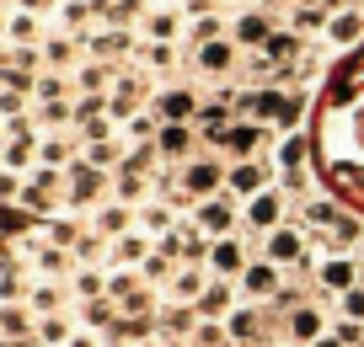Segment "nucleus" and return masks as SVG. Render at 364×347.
<instances>
[{
  "instance_id": "obj_1",
  "label": "nucleus",
  "mask_w": 364,
  "mask_h": 347,
  "mask_svg": "<svg viewBox=\"0 0 364 347\" xmlns=\"http://www.w3.org/2000/svg\"><path fill=\"white\" fill-rule=\"evenodd\" d=\"M171 192H177V198H188V203L215 198V192H225V166H220L215 155L182 160V171H177V182H171Z\"/></svg>"
},
{
  "instance_id": "obj_43",
  "label": "nucleus",
  "mask_w": 364,
  "mask_h": 347,
  "mask_svg": "<svg viewBox=\"0 0 364 347\" xmlns=\"http://www.w3.org/2000/svg\"><path fill=\"white\" fill-rule=\"evenodd\" d=\"M321 236H327V246L338 251V246H353V241H359L364 230H359V219H348V214H343V219L332 224V230H321Z\"/></svg>"
},
{
  "instance_id": "obj_20",
  "label": "nucleus",
  "mask_w": 364,
  "mask_h": 347,
  "mask_svg": "<svg viewBox=\"0 0 364 347\" xmlns=\"http://www.w3.org/2000/svg\"><path fill=\"white\" fill-rule=\"evenodd\" d=\"M359 38H364V11H353V6L332 11V22H327V43L332 48H353Z\"/></svg>"
},
{
  "instance_id": "obj_24",
  "label": "nucleus",
  "mask_w": 364,
  "mask_h": 347,
  "mask_svg": "<svg viewBox=\"0 0 364 347\" xmlns=\"http://www.w3.org/2000/svg\"><path fill=\"white\" fill-rule=\"evenodd\" d=\"M230 299H236V289H230V278H215V283H209V289H204V294H198V299H193V310L204 315V321H220V315H230V310H236V304H230Z\"/></svg>"
},
{
  "instance_id": "obj_5",
  "label": "nucleus",
  "mask_w": 364,
  "mask_h": 347,
  "mask_svg": "<svg viewBox=\"0 0 364 347\" xmlns=\"http://www.w3.org/2000/svg\"><path fill=\"white\" fill-rule=\"evenodd\" d=\"M241 224H247V230H262V236L279 230V224H284V187H262L257 198H247L241 203Z\"/></svg>"
},
{
  "instance_id": "obj_10",
  "label": "nucleus",
  "mask_w": 364,
  "mask_h": 347,
  "mask_svg": "<svg viewBox=\"0 0 364 347\" xmlns=\"http://www.w3.org/2000/svg\"><path fill=\"white\" fill-rule=\"evenodd\" d=\"M247 246H241L236 236H220L215 246H209V272H215V278H241V272H247Z\"/></svg>"
},
{
  "instance_id": "obj_28",
  "label": "nucleus",
  "mask_w": 364,
  "mask_h": 347,
  "mask_svg": "<svg viewBox=\"0 0 364 347\" xmlns=\"http://www.w3.org/2000/svg\"><path fill=\"white\" fill-rule=\"evenodd\" d=\"M6 38L22 43V48H33V43H43V22H38L33 11H11L6 16Z\"/></svg>"
},
{
  "instance_id": "obj_54",
  "label": "nucleus",
  "mask_w": 364,
  "mask_h": 347,
  "mask_svg": "<svg viewBox=\"0 0 364 347\" xmlns=\"http://www.w3.org/2000/svg\"><path fill=\"white\" fill-rule=\"evenodd\" d=\"M311 347H343V342H338V336L327 331V336H316V342H311Z\"/></svg>"
},
{
  "instance_id": "obj_16",
  "label": "nucleus",
  "mask_w": 364,
  "mask_h": 347,
  "mask_svg": "<svg viewBox=\"0 0 364 347\" xmlns=\"http://www.w3.org/2000/svg\"><path fill=\"white\" fill-rule=\"evenodd\" d=\"M316 278H321V289H332V294H348L353 283H359V257H343V251H332V257L316 268Z\"/></svg>"
},
{
  "instance_id": "obj_40",
  "label": "nucleus",
  "mask_w": 364,
  "mask_h": 347,
  "mask_svg": "<svg viewBox=\"0 0 364 347\" xmlns=\"http://www.w3.org/2000/svg\"><path fill=\"white\" fill-rule=\"evenodd\" d=\"M59 97H70V80L59 75V70H48V75L33 80V101H59Z\"/></svg>"
},
{
  "instance_id": "obj_31",
  "label": "nucleus",
  "mask_w": 364,
  "mask_h": 347,
  "mask_svg": "<svg viewBox=\"0 0 364 347\" xmlns=\"http://www.w3.org/2000/svg\"><path fill=\"white\" fill-rule=\"evenodd\" d=\"M33 123H38V128H65V123H75V101H70V97H59V101H38Z\"/></svg>"
},
{
  "instance_id": "obj_2",
  "label": "nucleus",
  "mask_w": 364,
  "mask_h": 347,
  "mask_svg": "<svg viewBox=\"0 0 364 347\" xmlns=\"http://www.w3.org/2000/svg\"><path fill=\"white\" fill-rule=\"evenodd\" d=\"M209 150H225L230 160H262V150H268V123H257V118H241V123L220 128V134L209 139Z\"/></svg>"
},
{
  "instance_id": "obj_45",
  "label": "nucleus",
  "mask_w": 364,
  "mask_h": 347,
  "mask_svg": "<svg viewBox=\"0 0 364 347\" xmlns=\"http://www.w3.org/2000/svg\"><path fill=\"white\" fill-rule=\"evenodd\" d=\"M230 336H225V326H215V321H198V331H193V342L188 347H225Z\"/></svg>"
},
{
  "instance_id": "obj_52",
  "label": "nucleus",
  "mask_w": 364,
  "mask_h": 347,
  "mask_svg": "<svg viewBox=\"0 0 364 347\" xmlns=\"http://www.w3.org/2000/svg\"><path fill=\"white\" fill-rule=\"evenodd\" d=\"M16 11H33V16H43V11H54V0H16Z\"/></svg>"
},
{
  "instance_id": "obj_19",
  "label": "nucleus",
  "mask_w": 364,
  "mask_h": 347,
  "mask_svg": "<svg viewBox=\"0 0 364 347\" xmlns=\"http://www.w3.org/2000/svg\"><path fill=\"white\" fill-rule=\"evenodd\" d=\"M204 268H209V262H177V272L166 278V294H171V299H198V294L209 289Z\"/></svg>"
},
{
  "instance_id": "obj_57",
  "label": "nucleus",
  "mask_w": 364,
  "mask_h": 347,
  "mask_svg": "<svg viewBox=\"0 0 364 347\" xmlns=\"http://www.w3.org/2000/svg\"><path fill=\"white\" fill-rule=\"evenodd\" d=\"M0 33H6V16H0Z\"/></svg>"
},
{
  "instance_id": "obj_37",
  "label": "nucleus",
  "mask_w": 364,
  "mask_h": 347,
  "mask_svg": "<svg viewBox=\"0 0 364 347\" xmlns=\"http://www.w3.org/2000/svg\"><path fill=\"white\" fill-rule=\"evenodd\" d=\"M134 59L150 65V70H177V48H171V43H139Z\"/></svg>"
},
{
  "instance_id": "obj_50",
  "label": "nucleus",
  "mask_w": 364,
  "mask_h": 347,
  "mask_svg": "<svg viewBox=\"0 0 364 347\" xmlns=\"http://www.w3.org/2000/svg\"><path fill=\"white\" fill-rule=\"evenodd\" d=\"M0 331H6V336H22L27 331V315L22 310H0Z\"/></svg>"
},
{
  "instance_id": "obj_38",
  "label": "nucleus",
  "mask_w": 364,
  "mask_h": 347,
  "mask_svg": "<svg viewBox=\"0 0 364 347\" xmlns=\"http://www.w3.org/2000/svg\"><path fill=\"white\" fill-rule=\"evenodd\" d=\"M43 236H48V241H54V246H65V251H75V241H80V236H86V230H80V224H75V219H59V214H54V219H48V224H43Z\"/></svg>"
},
{
  "instance_id": "obj_32",
  "label": "nucleus",
  "mask_w": 364,
  "mask_h": 347,
  "mask_svg": "<svg viewBox=\"0 0 364 347\" xmlns=\"http://www.w3.org/2000/svg\"><path fill=\"white\" fill-rule=\"evenodd\" d=\"M289 22H295V33H327L332 6H327V0H306V6H300V11L289 16Z\"/></svg>"
},
{
  "instance_id": "obj_14",
  "label": "nucleus",
  "mask_w": 364,
  "mask_h": 347,
  "mask_svg": "<svg viewBox=\"0 0 364 347\" xmlns=\"http://www.w3.org/2000/svg\"><path fill=\"white\" fill-rule=\"evenodd\" d=\"M193 65L204 70V75H230V70H236V43H230V38H209V43L193 48Z\"/></svg>"
},
{
  "instance_id": "obj_35",
  "label": "nucleus",
  "mask_w": 364,
  "mask_h": 347,
  "mask_svg": "<svg viewBox=\"0 0 364 347\" xmlns=\"http://www.w3.org/2000/svg\"><path fill=\"white\" fill-rule=\"evenodd\" d=\"M59 304H65V289H59V283H33V289H27V310L33 315H59Z\"/></svg>"
},
{
  "instance_id": "obj_23",
  "label": "nucleus",
  "mask_w": 364,
  "mask_h": 347,
  "mask_svg": "<svg viewBox=\"0 0 364 347\" xmlns=\"http://www.w3.org/2000/svg\"><path fill=\"white\" fill-rule=\"evenodd\" d=\"M268 38H273V22H268V16H257V11H247V16L230 22V43H236V48H262Z\"/></svg>"
},
{
  "instance_id": "obj_56",
  "label": "nucleus",
  "mask_w": 364,
  "mask_h": 347,
  "mask_svg": "<svg viewBox=\"0 0 364 347\" xmlns=\"http://www.w3.org/2000/svg\"><path fill=\"white\" fill-rule=\"evenodd\" d=\"M102 347H129V342H102Z\"/></svg>"
},
{
  "instance_id": "obj_3",
  "label": "nucleus",
  "mask_w": 364,
  "mask_h": 347,
  "mask_svg": "<svg viewBox=\"0 0 364 347\" xmlns=\"http://www.w3.org/2000/svg\"><path fill=\"white\" fill-rule=\"evenodd\" d=\"M268 262H279V268H306L311 262V230L295 224V219L268 230Z\"/></svg>"
},
{
  "instance_id": "obj_7",
  "label": "nucleus",
  "mask_w": 364,
  "mask_h": 347,
  "mask_svg": "<svg viewBox=\"0 0 364 347\" xmlns=\"http://www.w3.org/2000/svg\"><path fill=\"white\" fill-rule=\"evenodd\" d=\"M139 107H145V80L139 75H118L113 86H107V118H113V123H129Z\"/></svg>"
},
{
  "instance_id": "obj_17",
  "label": "nucleus",
  "mask_w": 364,
  "mask_h": 347,
  "mask_svg": "<svg viewBox=\"0 0 364 347\" xmlns=\"http://www.w3.org/2000/svg\"><path fill=\"white\" fill-rule=\"evenodd\" d=\"M316 336H327V315H321L316 304H295V310H289V342L311 347Z\"/></svg>"
},
{
  "instance_id": "obj_22",
  "label": "nucleus",
  "mask_w": 364,
  "mask_h": 347,
  "mask_svg": "<svg viewBox=\"0 0 364 347\" xmlns=\"http://www.w3.org/2000/svg\"><path fill=\"white\" fill-rule=\"evenodd\" d=\"M156 118H161V123H193V118H198L193 91H161V97H156Z\"/></svg>"
},
{
  "instance_id": "obj_46",
  "label": "nucleus",
  "mask_w": 364,
  "mask_h": 347,
  "mask_svg": "<svg viewBox=\"0 0 364 347\" xmlns=\"http://www.w3.org/2000/svg\"><path fill=\"white\" fill-rule=\"evenodd\" d=\"M332 336H338L343 347H364V321H348V315H338V326H332Z\"/></svg>"
},
{
  "instance_id": "obj_42",
  "label": "nucleus",
  "mask_w": 364,
  "mask_h": 347,
  "mask_svg": "<svg viewBox=\"0 0 364 347\" xmlns=\"http://www.w3.org/2000/svg\"><path fill=\"white\" fill-rule=\"evenodd\" d=\"M75 294H86V299H102V294H107V272L75 268Z\"/></svg>"
},
{
  "instance_id": "obj_4",
  "label": "nucleus",
  "mask_w": 364,
  "mask_h": 347,
  "mask_svg": "<svg viewBox=\"0 0 364 347\" xmlns=\"http://www.w3.org/2000/svg\"><path fill=\"white\" fill-rule=\"evenodd\" d=\"M193 224L204 230L209 241H220V236H236L241 209H236V198H230V192H215V198H198V203H193Z\"/></svg>"
},
{
  "instance_id": "obj_51",
  "label": "nucleus",
  "mask_w": 364,
  "mask_h": 347,
  "mask_svg": "<svg viewBox=\"0 0 364 347\" xmlns=\"http://www.w3.org/2000/svg\"><path fill=\"white\" fill-rule=\"evenodd\" d=\"M11 198H22V177H16V171H0V203H11Z\"/></svg>"
},
{
  "instance_id": "obj_25",
  "label": "nucleus",
  "mask_w": 364,
  "mask_h": 347,
  "mask_svg": "<svg viewBox=\"0 0 364 347\" xmlns=\"http://www.w3.org/2000/svg\"><path fill=\"white\" fill-rule=\"evenodd\" d=\"M225 336H230V347L257 342V336H262V315L252 310V304H236V310L225 315Z\"/></svg>"
},
{
  "instance_id": "obj_26",
  "label": "nucleus",
  "mask_w": 364,
  "mask_h": 347,
  "mask_svg": "<svg viewBox=\"0 0 364 347\" xmlns=\"http://www.w3.org/2000/svg\"><path fill=\"white\" fill-rule=\"evenodd\" d=\"M27 160H38V134H33V123L16 118L11 139H6V166H27Z\"/></svg>"
},
{
  "instance_id": "obj_29",
  "label": "nucleus",
  "mask_w": 364,
  "mask_h": 347,
  "mask_svg": "<svg viewBox=\"0 0 364 347\" xmlns=\"http://www.w3.org/2000/svg\"><path fill=\"white\" fill-rule=\"evenodd\" d=\"M338 219H343V209L327 203V198H306L300 203V224H306V230H332Z\"/></svg>"
},
{
  "instance_id": "obj_53",
  "label": "nucleus",
  "mask_w": 364,
  "mask_h": 347,
  "mask_svg": "<svg viewBox=\"0 0 364 347\" xmlns=\"http://www.w3.org/2000/svg\"><path fill=\"white\" fill-rule=\"evenodd\" d=\"M65 347H102V342H97V331H75Z\"/></svg>"
},
{
  "instance_id": "obj_55",
  "label": "nucleus",
  "mask_w": 364,
  "mask_h": 347,
  "mask_svg": "<svg viewBox=\"0 0 364 347\" xmlns=\"http://www.w3.org/2000/svg\"><path fill=\"white\" fill-rule=\"evenodd\" d=\"M6 134H11V128H6V118H0V139H6Z\"/></svg>"
},
{
  "instance_id": "obj_39",
  "label": "nucleus",
  "mask_w": 364,
  "mask_h": 347,
  "mask_svg": "<svg viewBox=\"0 0 364 347\" xmlns=\"http://www.w3.org/2000/svg\"><path fill=\"white\" fill-rule=\"evenodd\" d=\"M171 272H177V257H166V251H150V257L145 262H139V278H145V283H161V278H171Z\"/></svg>"
},
{
  "instance_id": "obj_33",
  "label": "nucleus",
  "mask_w": 364,
  "mask_h": 347,
  "mask_svg": "<svg viewBox=\"0 0 364 347\" xmlns=\"http://www.w3.org/2000/svg\"><path fill=\"white\" fill-rule=\"evenodd\" d=\"M139 230H145V236H171V230H177V219H171V203H145V209H139Z\"/></svg>"
},
{
  "instance_id": "obj_47",
  "label": "nucleus",
  "mask_w": 364,
  "mask_h": 347,
  "mask_svg": "<svg viewBox=\"0 0 364 347\" xmlns=\"http://www.w3.org/2000/svg\"><path fill=\"white\" fill-rule=\"evenodd\" d=\"M338 315H348V321H364V283H353L348 294H338Z\"/></svg>"
},
{
  "instance_id": "obj_12",
  "label": "nucleus",
  "mask_w": 364,
  "mask_h": 347,
  "mask_svg": "<svg viewBox=\"0 0 364 347\" xmlns=\"http://www.w3.org/2000/svg\"><path fill=\"white\" fill-rule=\"evenodd\" d=\"M193 145H198L193 123H161V134H156L161 160H193Z\"/></svg>"
},
{
  "instance_id": "obj_27",
  "label": "nucleus",
  "mask_w": 364,
  "mask_h": 347,
  "mask_svg": "<svg viewBox=\"0 0 364 347\" xmlns=\"http://www.w3.org/2000/svg\"><path fill=\"white\" fill-rule=\"evenodd\" d=\"M150 192H156V182L139 177V171H118V177H113V198L129 203V209H134V203H145Z\"/></svg>"
},
{
  "instance_id": "obj_41",
  "label": "nucleus",
  "mask_w": 364,
  "mask_h": 347,
  "mask_svg": "<svg viewBox=\"0 0 364 347\" xmlns=\"http://www.w3.org/2000/svg\"><path fill=\"white\" fill-rule=\"evenodd\" d=\"M279 166H284V171H300V166H306V139H300V134H284V139H279Z\"/></svg>"
},
{
  "instance_id": "obj_13",
  "label": "nucleus",
  "mask_w": 364,
  "mask_h": 347,
  "mask_svg": "<svg viewBox=\"0 0 364 347\" xmlns=\"http://www.w3.org/2000/svg\"><path fill=\"white\" fill-rule=\"evenodd\" d=\"M134 219H139V214L129 209V203L113 198V203H102V209L91 214V230H97L102 241H118V236H129V230H134Z\"/></svg>"
},
{
  "instance_id": "obj_21",
  "label": "nucleus",
  "mask_w": 364,
  "mask_h": 347,
  "mask_svg": "<svg viewBox=\"0 0 364 347\" xmlns=\"http://www.w3.org/2000/svg\"><path fill=\"white\" fill-rule=\"evenodd\" d=\"M86 48H91V54H97V59H118V54H134V33H129V27H102V33H91L86 38Z\"/></svg>"
},
{
  "instance_id": "obj_34",
  "label": "nucleus",
  "mask_w": 364,
  "mask_h": 347,
  "mask_svg": "<svg viewBox=\"0 0 364 347\" xmlns=\"http://www.w3.org/2000/svg\"><path fill=\"white\" fill-rule=\"evenodd\" d=\"M75 38H48V43H38V54H43V65L48 70H59V75H65L70 65H75Z\"/></svg>"
},
{
  "instance_id": "obj_49",
  "label": "nucleus",
  "mask_w": 364,
  "mask_h": 347,
  "mask_svg": "<svg viewBox=\"0 0 364 347\" xmlns=\"http://www.w3.org/2000/svg\"><path fill=\"white\" fill-rule=\"evenodd\" d=\"M27 230V214L22 209H0V236H22Z\"/></svg>"
},
{
  "instance_id": "obj_48",
  "label": "nucleus",
  "mask_w": 364,
  "mask_h": 347,
  "mask_svg": "<svg viewBox=\"0 0 364 347\" xmlns=\"http://www.w3.org/2000/svg\"><path fill=\"white\" fill-rule=\"evenodd\" d=\"M27 107V91H0V118H22Z\"/></svg>"
},
{
  "instance_id": "obj_15",
  "label": "nucleus",
  "mask_w": 364,
  "mask_h": 347,
  "mask_svg": "<svg viewBox=\"0 0 364 347\" xmlns=\"http://www.w3.org/2000/svg\"><path fill=\"white\" fill-rule=\"evenodd\" d=\"M27 262H33L38 272H43V278H59V272H70L75 268V257H70L65 246H54V241H27Z\"/></svg>"
},
{
  "instance_id": "obj_6",
  "label": "nucleus",
  "mask_w": 364,
  "mask_h": 347,
  "mask_svg": "<svg viewBox=\"0 0 364 347\" xmlns=\"http://www.w3.org/2000/svg\"><path fill=\"white\" fill-rule=\"evenodd\" d=\"M107 187H113V182H107L102 166H86V160H75V166L65 171V198H70V203H97Z\"/></svg>"
},
{
  "instance_id": "obj_8",
  "label": "nucleus",
  "mask_w": 364,
  "mask_h": 347,
  "mask_svg": "<svg viewBox=\"0 0 364 347\" xmlns=\"http://www.w3.org/2000/svg\"><path fill=\"white\" fill-rule=\"evenodd\" d=\"M268 187V166H262V160H230L225 166V192L230 198H257V192Z\"/></svg>"
},
{
  "instance_id": "obj_9",
  "label": "nucleus",
  "mask_w": 364,
  "mask_h": 347,
  "mask_svg": "<svg viewBox=\"0 0 364 347\" xmlns=\"http://www.w3.org/2000/svg\"><path fill=\"white\" fill-rule=\"evenodd\" d=\"M279 278H284V268L262 257V262H247V272L236 278V289L247 294V299H273V294H279Z\"/></svg>"
},
{
  "instance_id": "obj_11",
  "label": "nucleus",
  "mask_w": 364,
  "mask_h": 347,
  "mask_svg": "<svg viewBox=\"0 0 364 347\" xmlns=\"http://www.w3.org/2000/svg\"><path fill=\"white\" fill-rule=\"evenodd\" d=\"M150 251H156V241H150L145 230H129V236L107 241V268H139Z\"/></svg>"
},
{
  "instance_id": "obj_30",
  "label": "nucleus",
  "mask_w": 364,
  "mask_h": 347,
  "mask_svg": "<svg viewBox=\"0 0 364 347\" xmlns=\"http://www.w3.org/2000/svg\"><path fill=\"white\" fill-rule=\"evenodd\" d=\"M33 336H38L43 347H65L70 336H75V326H70L65 315H38V321H33Z\"/></svg>"
},
{
  "instance_id": "obj_44",
  "label": "nucleus",
  "mask_w": 364,
  "mask_h": 347,
  "mask_svg": "<svg viewBox=\"0 0 364 347\" xmlns=\"http://www.w3.org/2000/svg\"><path fill=\"white\" fill-rule=\"evenodd\" d=\"M75 86L80 91H102V86H113V70H107V65H80L75 70Z\"/></svg>"
},
{
  "instance_id": "obj_36",
  "label": "nucleus",
  "mask_w": 364,
  "mask_h": 347,
  "mask_svg": "<svg viewBox=\"0 0 364 347\" xmlns=\"http://www.w3.org/2000/svg\"><path fill=\"white\" fill-rule=\"evenodd\" d=\"M262 54H268L273 65H300V33H273L268 43H262Z\"/></svg>"
},
{
  "instance_id": "obj_18",
  "label": "nucleus",
  "mask_w": 364,
  "mask_h": 347,
  "mask_svg": "<svg viewBox=\"0 0 364 347\" xmlns=\"http://www.w3.org/2000/svg\"><path fill=\"white\" fill-rule=\"evenodd\" d=\"M139 33H145V43H177V33H188V22H182V11H161V6H150L145 22H139Z\"/></svg>"
}]
</instances>
